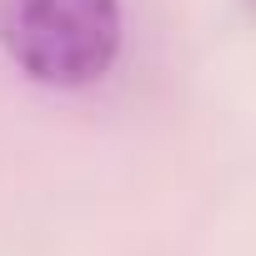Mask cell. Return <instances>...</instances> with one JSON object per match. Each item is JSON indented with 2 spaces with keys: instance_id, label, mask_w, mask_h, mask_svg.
I'll return each instance as SVG.
<instances>
[{
  "instance_id": "cell-1",
  "label": "cell",
  "mask_w": 256,
  "mask_h": 256,
  "mask_svg": "<svg viewBox=\"0 0 256 256\" xmlns=\"http://www.w3.org/2000/svg\"><path fill=\"white\" fill-rule=\"evenodd\" d=\"M120 0H0V46L40 86H96L120 56Z\"/></svg>"
}]
</instances>
